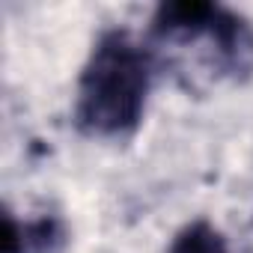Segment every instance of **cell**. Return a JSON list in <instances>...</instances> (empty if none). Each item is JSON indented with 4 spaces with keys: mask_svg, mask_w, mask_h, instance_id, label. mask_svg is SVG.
<instances>
[{
    "mask_svg": "<svg viewBox=\"0 0 253 253\" xmlns=\"http://www.w3.org/2000/svg\"><path fill=\"white\" fill-rule=\"evenodd\" d=\"M170 253H226V241L209 220H194L173 238Z\"/></svg>",
    "mask_w": 253,
    "mask_h": 253,
    "instance_id": "3957f363",
    "label": "cell"
},
{
    "mask_svg": "<svg viewBox=\"0 0 253 253\" xmlns=\"http://www.w3.org/2000/svg\"><path fill=\"white\" fill-rule=\"evenodd\" d=\"M66 247V226L60 217H36L15 220L9 211L3 214V253H60Z\"/></svg>",
    "mask_w": 253,
    "mask_h": 253,
    "instance_id": "7a4b0ae2",
    "label": "cell"
},
{
    "mask_svg": "<svg viewBox=\"0 0 253 253\" xmlns=\"http://www.w3.org/2000/svg\"><path fill=\"white\" fill-rule=\"evenodd\" d=\"M149 81V51L125 30L104 33L78 81V128L92 137H122L134 131L143 119Z\"/></svg>",
    "mask_w": 253,
    "mask_h": 253,
    "instance_id": "6da1fadb",
    "label": "cell"
}]
</instances>
